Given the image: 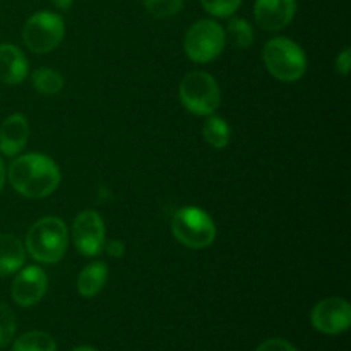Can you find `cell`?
<instances>
[{
    "mask_svg": "<svg viewBox=\"0 0 351 351\" xmlns=\"http://www.w3.org/2000/svg\"><path fill=\"white\" fill-rule=\"evenodd\" d=\"M228 40L237 48H249L254 43V29L245 19H232L228 23Z\"/></svg>",
    "mask_w": 351,
    "mask_h": 351,
    "instance_id": "obj_19",
    "label": "cell"
},
{
    "mask_svg": "<svg viewBox=\"0 0 351 351\" xmlns=\"http://www.w3.org/2000/svg\"><path fill=\"white\" fill-rule=\"evenodd\" d=\"M171 233L189 249H206L216 239L211 216L199 208H182L171 218Z\"/></svg>",
    "mask_w": 351,
    "mask_h": 351,
    "instance_id": "obj_4",
    "label": "cell"
},
{
    "mask_svg": "<svg viewBox=\"0 0 351 351\" xmlns=\"http://www.w3.org/2000/svg\"><path fill=\"white\" fill-rule=\"evenodd\" d=\"M230 125L218 115H209L202 127V134L209 146L215 149H225L230 143Z\"/></svg>",
    "mask_w": 351,
    "mask_h": 351,
    "instance_id": "obj_16",
    "label": "cell"
},
{
    "mask_svg": "<svg viewBox=\"0 0 351 351\" xmlns=\"http://www.w3.org/2000/svg\"><path fill=\"white\" fill-rule=\"evenodd\" d=\"M31 84H33V88L40 95L53 96L58 95L62 91V88H64V77L57 71H53V69L41 67L33 72V75H31Z\"/></svg>",
    "mask_w": 351,
    "mask_h": 351,
    "instance_id": "obj_17",
    "label": "cell"
},
{
    "mask_svg": "<svg viewBox=\"0 0 351 351\" xmlns=\"http://www.w3.org/2000/svg\"><path fill=\"white\" fill-rule=\"evenodd\" d=\"M180 101L194 115L209 117L219 106L218 82L208 72L195 71L185 75L180 82Z\"/></svg>",
    "mask_w": 351,
    "mask_h": 351,
    "instance_id": "obj_5",
    "label": "cell"
},
{
    "mask_svg": "<svg viewBox=\"0 0 351 351\" xmlns=\"http://www.w3.org/2000/svg\"><path fill=\"white\" fill-rule=\"evenodd\" d=\"M72 240L82 256L95 257L105 247V223L93 209H86L72 225Z\"/></svg>",
    "mask_w": 351,
    "mask_h": 351,
    "instance_id": "obj_8",
    "label": "cell"
},
{
    "mask_svg": "<svg viewBox=\"0 0 351 351\" xmlns=\"http://www.w3.org/2000/svg\"><path fill=\"white\" fill-rule=\"evenodd\" d=\"M72 2H74V0H51V3H53L58 10H69Z\"/></svg>",
    "mask_w": 351,
    "mask_h": 351,
    "instance_id": "obj_26",
    "label": "cell"
},
{
    "mask_svg": "<svg viewBox=\"0 0 351 351\" xmlns=\"http://www.w3.org/2000/svg\"><path fill=\"white\" fill-rule=\"evenodd\" d=\"M257 351H297V350H295L293 345L285 341V339L274 338V339H267V341H264L263 345L257 348Z\"/></svg>",
    "mask_w": 351,
    "mask_h": 351,
    "instance_id": "obj_23",
    "label": "cell"
},
{
    "mask_svg": "<svg viewBox=\"0 0 351 351\" xmlns=\"http://www.w3.org/2000/svg\"><path fill=\"white\" fill-rule=\"evenodd\" d=\"M3 184H5V165H3L2 158H0V191H2Z\"/></svg>",
    "mask_w": 351,
    "mask_h": 351,
    "instance_id": "obj_27",
    "label": "cell"
},
{
    "mask_svg": "<svg viewBox=\"0 0 351 351\" xmlns=\"http://www.w3.org/2000/svg\"><path fill=\"white\" fill-rule=\"evenodd\" d=\"M106 252H108L110 257L119 259V257H122L125 254V245L120 240H112V242L106 243Z\"/></svg>",
    "mask_w": 351,
    "mask_h": 351,
    "instance_id": "obj_25",
    "label": "cell"
},
{
    "mask_svg": "<svg viewBox=\"0 0 351 351\" xmlns=\"http://www.w3.org/2000/svg\"><path fill=\"white\" fill-rule=\"evenodd\" d=\"M226 45V33L218 23L201 19L192 24L185 33L184 50L191 60L206 64L221 55Z\"/></svg>",
    "mask_w": 351,
    "mask_h": 351,
    "instance_id": "obj_6",
    "label": "cell"
},
{
    "mask_svg": "<svg viewBox=\"0 0 351 351\" xmlns=\"http://www.w3.org/2000/svg\"><path fill=\"white\" fill-rule=\"evenodd\" d=\"M297 12L295 0H256L254 17L266 31H280L287 27Z\"/></svg>",
    "mask_w": 351,
    "mask_h": 351,
    "instance_id": "obj_11",
    "label": "cell"
},
{
    "mask_svg": "<svg viewBox=\"0 0 351 351\" xmlns=\"http://www.w3.org/2000/svg\"><path fill=\"white\" fill-rule=\"evenodd\" d=\"M29 137V125L26 117L21 113L7 117L0 125V153L5 156H16L24 149Z\"/></svg>",
    "mask_w": 351,
    "mask_h": 351,
    "instance_id": "obj_12",
    "label": "cell"
},
{
    "mask_svg": "<svg viewBox=\"0 0 351 351\" xmlns=\"http://www.w3.org/2000/svg\"><path fill=\"white\" fill-rule=\"evenodd\" d=\"M9 182L14 191L29 199L48 197L60 184V171L51 158L40 153L23 154L9 168Z\"/></svg>",
    "mask_w": 351,
    "mask_h": 351,
    "instance_id": "obj_1",
    "label": "cell"
},
{
    "mask_svg": "<svg viewBox=\"0 0 351 351\" xmlns=\"http://www.w3.org/2000/svg\"><path fill=\"white\" fill-rule=\"evenodd\" d=\"M27 75V60L23 51L9 43L0 45V82L21 84Z\"/></svg>",
    "mask_w": 351,
    "mask_h": 351,
    "instance_id": "obj_13",
    "label": "cell"
},
{
    "mask_svg": "<svg viewBox=\"0 0 351 351\" xmlns=\"http://www.w3.org/2000/svg\"><path fill=\"white\" fill-rule=\"evenodd\" d=\"M67 226L60 218L47 216L34 223L26 235V249L34 261L55 264L67 252Z\"/></svg>",
    "mask_w": 351,
    "mask_h": 351,
    "instance_id": "obj_2",
    "label": "cell"
},
{
    "mask_svg": "<svg viewBox=\"0 0 351 351\" xmlns=\"http://www.w3.org/2000/svg\"><path fill=\"white\" fill-rule=\"evenodd\" d=\"M143 2L147 12L158 19L175 16L184 5V0H143Z\"/></svg>",
    "mask_w": 351,
    "mask_h": 351,
    "instance_id": "obj_20",
    "label": "cell"
},
{
    "mask_svg": "<svg viewBox=\"0 0 351 351\" xmlns=\"http://www.w3.org/2000/svg\"><path fill=\"white\" fill-rule=\"evenodd\" d=\"M12 351H57V345H55V339L47 332L29 331L16 339Z\"/></svg>",
    "mask_w": 351,
    "mask_h": 351,
    "instance_id": "obj_18",
    "label": "cell"
},
{
    "mask_svg": "<svg viewBox=\"0 0 351 351\" xmlns=\"http://www.w3.org/2000/svg\"><path fill=\"white\" fill-rule=\"evenodd\" d=\"M311 319L317 331L329 336L341 335L351 324V307L345 298H326L315 305Z\"/></svg>",
    "mask_w": 351,
    "mask_h": 351,
    "instance_id": "obj_9",
    "label": "cell"
},
{
    "mask_svg": "<svg viewBox=\"0 0 351 351\" xmlns=\"http://www.w3.org/2000/svg\"><path fill=\"white\" fill-rule=\"evenodd\" d=\"M206 12L215 17H228L239 10L242 0H201Z\"/></svg>",
    "mask_w": 351,
    "mask_h": 351,
    "instance_id": "obj_22",
    "label": "cell"
},
{
    "mask_svg": "<svg viewBox=\"0 0 351 351\" xmlns=\"http://www.w3.org/2000/svg\"><path fill=\"white\" fill-rule=\"evenodd\" d=\"M72 351H96V350L91 348V346H79V348H75Z\"/></svg>",
    "mask_w": 351,
    "mask_h": 351,
    "instance_id": "obj_28",
    "label": "cell"
},
{
    "mask_svg": "<svg viewBox=\"0 0 351 351\" xmlns=\"http://www.w3.org/2000/svg\"><path fill=\"white\" fill-rule=\"evenodd\" d=\"M26 250L23 242L9 233H0V276H9L23 267Z\"/></svg>",
    "mask_w": 351,
    "mask_h": 351,
    "instance_id": "obj_14",
    "label": "cell"
},
{
    "mask_svg": "<svg viewBox=\"0 0 351 351\" xmlns=\"http://www.w3.org/2000/svg\"><path fill=\"white\" fill-rule=\"evenodd\" d=\"M350 69H351V50L350 48H345V50L338 55V58H336V71H338L341 75H348Z\"/></svg>",
    "mask_w": 351,
    "mask_h": 351,
    "instance_id": "obj_24",
    "label": "cell"
},
{
    "mask_svg": "<svg viewBox=\"0 0 351 351\" xmlns=\"http://www.w3.org/2000/svg\"><path fill=\"white\" fill-rule=\"evenodd\" d=\"M16 332V317L9 305L0 302V348L7 346Z\"/></svg>",
    "mask_w": 351,
    "mask_h": 351,
    "instance_id": "obj_21",
    "label": "cell"
},
{
    "mask_svg": "<svg viewBox=\"0 0 351 351\" xmlns=\"http://www.w3.org/2000/svg\"><path fill=\"white\" fill-rule=\"evenodd\" d=\"M108 280V266L101 261L88 264L77 276V291L81 297L93 298L103 290Z\"/></svg>",
    "mask_w": 351,
    "mask_h": 351,
    "instance_id": "obj_15",
    "label": "cell"
},
{
    "mask_svg": "<svg viewBox=\"0 0 351 351\" xmlns=\"http://www.w3.org/2000/svg\"><path fill=\"white\" fill-rule=\"evenodd\" d=\"M263 58L273 77L283 82H295L307 71L304 50L288 38H273L264 45Z\"/></svg>",
    "mask_w": 351,
    "mask_h": 351,
    "instance_id": "obj_3",
    "label": "cell"
},
{
    "mask_svg": "<svg viewBox=\"0 0 351 351\" xmlns=\"http://www.w3.org/2000/svg\"><path fill=\"white\" fill-rule=\"evenodd\" d=\"M47 291V274L41 267L29 266L19 271L12 281L10 295L19 307H31L43 298Z\"/></svg>",
    "mask_w": 351,
    "mask_h": 351,
    "instance_id": "obj_10",
    "label": "cell"
},
{
    "mask_svg": "<svg viewBox=\"0 0 351 351\" xmlns=\"http://www.w3.org/2000/svg\"><path fill=\"white\" fill-rule=\"evenodd\" d=\"M65 26L60 16L53 12H36L26 21L23 40L34 53H48L64 40Z\"/></svg>",
    "mask_w": 351,
    "mask_h": 351,
    "instance_id": "obj_7",
    "label": "cell"
}]
</instances>
